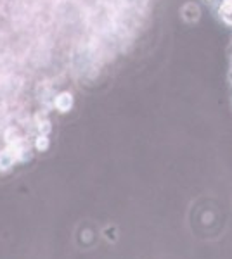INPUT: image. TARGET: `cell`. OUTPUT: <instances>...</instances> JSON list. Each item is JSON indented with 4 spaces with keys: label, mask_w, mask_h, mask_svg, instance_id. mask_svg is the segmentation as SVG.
<instances>
[{
    "label": "cell",
    "mask_w": 232,
    "mask_h": 259,
    "mask_svg": "<svg viewBox=\"0 0 232 259\" xmlns=\"http://www.w3.org/2000/svg\"><path fill=\"white\" fill-rule=\"evenodd\" d=\"M56 104H57V107H59L61 111H66V109L71 105V95H68V94L59 95L57 100H56Z\"/></svg>",
    "instance_id": "6da1fadb"
}]
</instances>
